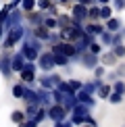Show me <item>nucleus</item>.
I'll use <instances>...</instances> for the list:
<instances>
[{"label": "nucleus", "instance_id": "nucleus-6", "mask_svg": "<svg viewBox=\"0 0 125 127\" xmlns=\"http://www.w3.org/2000/svg\"><path fill=\"white\" fill-rule=\"evenodd\" d=\"M38 98H40V106H44V108H48L54 104V98H52V90H44V88H40L38 90Z\"/></svg>", "mask_w": 125, "mask_h": 127}, {"label": "nucleus", "instance_id": "nucleus-46", "mask_svg": "<svg viewBox=\"0 0 125 127\" xmlns=\"http://www.w3.org/2000/svg\"><path fill=\"white\" fill-rule=\"evenodd\" d=\"M121 42H123V35H121V31L113 33V46H115V44H121Z\"/></svg>", "mask_w": 125, "mask_h": 127}, {"label": "nucleus", "instance_id": "nucleus-30", "mask_svg": "<svg viewBox=\"0 0 125 127\" xmlns=\"http://www.w3.org/2000/svg\"><path fill=\"white\" fill-rule=\"evenodd\" d=\"M113 17V6H108V4H100V19L106 21Z\"/></svg>", "mask_w": 125, "mask_h": 127}, {"label": "nucleus", "instance_id": "nucleus-4", "mask_svg": "<svg viewBox=\"0 0 125 127\" xmlns=\"http://www.w3.org/2000/svg\"><path fill=\"white\" fill-rule=\"evenodd\" d=\"M19 23H23V13H21V8H13L8 13L6 21H4V33H6L8 29H13L15 25H19Z\"/></svg>", "mask_w": 125, "mask_h": 127}, {"label": "nucleus", "instance_id": "nucleus-22", "mask_svg": "<svg viewBox=\"0 0 125 127\" xmlns=\"http://www.w3.org/2000/svg\"><path fill=\"white\" fill-rule=\"evenodd\" d=\"M98 38H100V44H102V46H113V31L104 29Z\"/></svg>", "mask_w": 125, "mask_h": 127}, {"label": "nucleus", "instance_id": "nucleus-31", "mask_svg": "<svg viewBox=\"0 0 125 127\" xmlns=\"http://www.w3.org/2000/svg\"><path fill=\"white\" fill-rule=\"evenodd\" d=\"M38 108H40V104H35V102L27 104V106H25V117H27V119H33L35 113H38Z\"/></svg>", "mask_w": 125, "mask_h": 127}, {"label": "nucleus", "instance_id": "nucleus-2", "mask_svg": "<svg viewBox=\"0 0 125 127\" xmlns=\"http://www.w3.org/2000/svg\"><path fill=\"white\" fill-rule=\"evenodd\" d=\"M38 67L42 69L44 73H50L52 69L56 67V63H54V54L48 50V52H40V56H38Z\"/></svg>", "mask_w": 125, "mask_h": 127}, {"label": "nucleus", "instance_id": "nucleus-9", "mask_svg": "<svg viewBox=\"0 0 125 127\" xmlns=\"http://www.w3.org/2000/svg\"><path fill=\"white\" fill-rule=\"evenodd\" d=\"M71 17H73V19H79V21H83V23H86V21H88V6H83V4L75 2V6L71 8Z\"/></svg>", "mask_w": 125, "mask_h": 127}, {"label": "nucleus", "instance_id": "nucleus-13", "mask_svg": "<svg viewBox=\"0 0 125 127\" xmlns=\"http://www.w3.org/2000/svg\"><path fill=\"white\" fill-rule=\"evenodd\" d=\"M75 104H77V96H75V94H65V96H62V102H61V106L65 108L67 113H71Z\"/></svg>", "mask_w": 125, "mask_h": 127}, {"label": "nucleus", "instance_id": "nucleus-36", "mask_svg": "<svg viewBox=\"0 0 125 127\" xmlns=\"http://www.w3.org/2000/svg\"><path fill=\"white\" fill-rule=\"evenodd\" d=\"M92 71H94V77H104V75H106V67H104L102 63H100V65H96Z\"/></svg>", "mask_w": 125, "mask_h": 127}, {"label": "nucleus", "instance_id": "nucleus-1", "mask_svg": "<svg viewBox=\"0 0 125 127\" xmlns=\"http://www.w3.org/2000/svg\"><path fill=\"white\" fill-rule=\"evenodd\" d=\"M23 38H25V25H23V23H19V25H15L13 29H8V31H6L4 48H13V46H17L19 42H23Z\"/></svg>", "mask_w": 125, "mask_h": 127}, {"label": "nucleus", "instance_id": "nucleus-3", "mask_svg": "<svg viewBox=\"0 0 125 127\" xmlns=\"http://www.w3.org/2000/svg\"><path fill=\"white\" fill-rule=\"evenodd\" d=\"M46 117H48L52 123H59V121H65L67 119V110L61 106V104H52V106L46 108Z\"/></svg>", "mask_w": 125, "mask_h": 127}, {"label": "nucleus", "instance_id": "nucleus-47", "mask_svg": "<svg viewBox=\"0 0 125 127\" xmlns=\"http://www.w3.org/2000/svg\"><path fill=\"white\" fill-rule=\"evenodd\" d=\"M86 123H88V125H92V127H98V123H96V119H94L92 115H88V117H86Z\"/></svg>", "mask_w": 125, "mask_h": 127}, {"label": "nucleus", "instance_id": "nucleus-40", "mask_svg": "<svg viewBox=\"0 0 125 127\" xmlns=\"http://www.w3.org/2000/svg\"><path fill=\"white\" fill-rule=\"evenodd\" d=\"M69 86H71V90H73V92H79V90H81V86H83V81H79V79H71V81H69Z\"/></svg>", "mask_w": 125, "mask_h": 127}, {"label": "nucleus", "instance_id": "nucleus-41", "mask_svg": "<svg viewBox=\"0 0 125 127\" xmlns=\"http://www.w3.org/2000/svg\"><path fill=\"white\" fill-rule=\"evenodd\" d=\"M33 119L38 121V123H42V121L46 119V108H44V106H40V108H38V113H35V117H33Z\"/></svg>", "mask_w": 125, "mask_h": 127}, {"label": "nucleus", "instance_id": "nucleus-29", "mask_svg": "<svg viewBox=\"0 0 125 127\" xmlns=\"http://www.w3.org/2000/svg\"><path fill=\"white\" fill-rule=\"evenodd\" d=\"M88 19L92 21H100V6H88Z\"/></svg>", "mask_w": 125, "mask_h": 127}, {"label": "nucleus", "instance_id": "nucleus-45", "mask_svg": "<svg viewBox=\"0 0 125 127\" xmlns=\"http://www.w3.org/2000/svg\"><path fill=\"white\" fill-rule=\"evenodd\" d=\"M54 127H75L71 123V119H65V121H59V123H54Z\"/></svg>", "mask_w": 125, "mask_h": 127}, {"label": "nucleus", "instance_id": "nucleus-51", "mask_svg": "<svg viewBox=\"0 0 125 127\" xmlns=\"http://www.w3.org/2000/svg\"><path fill=\"white\" fill-rule=\"evenodd\" d=\"M111 0H96V4H108Z\"/></svg>", "mask_w": 125, "mask_h": 127}, {"label": "nucleus", "instance_id": "nucleus-10", "mask_svg": "<svg viewBox=\"0 0 125 127\" xmlns=\"http://www.w3.org/2000/svg\"><path fill=\"white\" fill-rule=\"evenodd\" d=\"M10 56H13V54H4V56H0V73H2L4 77H10V75H13V65H10Z\"/></svg>", "mask_w": 125, "mask_h": 127}, {"label": "nucleus", "instance_id": "nucleus-52", "mask_svg": "<svg viewBox=\"0 0 125 127\" xmlns=\"http://www.w3.org/2000/svg\"><path fill=\"white\" fill-rule=\"evenodd\" d=\"M54 2H59V4H67L69 0H54Z\"/></svg>", "mask_w": 125, "mask_h": 127}, {"label": "nucleus", "instance_id": "nucleus-7", "mask_svg": "<svg viewBox=\"0 0 125 127\" xmlns=\"http://www.w3.org/2000/svg\"><path fill=\"white\" fill-rule=\"evenodd\" d=\"M21 52H23L25 61H38V56H40V50H35L33 46L27 44L25 40H23V44H21Z\"/></svg>", "mask_w": 125, "mask_h": 127}, {"label": "nucleus", "instance_id": "nucleus-26", "mask_svg": "<svg viewBox=\"0 0 125 127\" xmlns=\"http://www.w3.org/2000/svg\"><path fill=\"white\" fill-rule=\"evenodd\" d=\"M25 119H27V117H25V110H13V113H10V121L17 123V125H21Z\"/></svg>", "mask_w": 125, "mask_h": 127}, {"label": "nucleus", "instance_id": "nucleus-42", "mask_svg": "<svg viewBox=\"0 0 125 127\" xmlns=\"http://www.w3.org/2000/svg\"><path fill=\"white\" fill-rule=\"evenodd\" d=\"M88 50H90V52H94V54H102V46L98 44V42H92Z\"/></svg>", "mask_w": 125, "mask_h": 127}, {"label": "nucleus", "instance_id": "nucleus-8", "mask_svg": "<svg viewBox=\"0 0 125 127\" xmlns=\"http://www.w3.org/2000/svg\"><path fill=\"white\" fill-rule=\"evenodd\" d=\"M44 19H46V15L42 13V10H31V13H27V23L31 25V27H38V25L44 23Z\"/></svg>", "mask_w": 125, "mask_h": 127}, {"label": "nucleus", "instance_id": "nucleus-25", "mask_svg": "<svg viewBox=\"0 0 125 127\" xmlns=\"http://www.w3.org/2000/svg\"><path fill=\"white\" fill-rule=\"evenodd\" d=\"M25 90H27V83H15L13 86V96L15 98H23V94H25Z\"/></svg>", "mask_w": 125, "mask_h": 127}, {"label": "nucleus", "instance_id": "nucleus-32", "mask_svg": "<svg viewBox=\"0 0 125 127\" xmlns=\"http://www.w3.org/2000/svg\"><path fill=\"white\" fill-rule=\"evenodd\" d=\"M35 6H38V10L46 13L50 6H54V0H38V2H35Z\"/></svg>", "mask_w": 125, "mask_h": 127}, {"label": "nucleus", "instance_id": "nucleus-5", "mask_svg": "<svg viewBox=\"0 0 125 127\" xmlns=\"http://www.w3.org/2000/svg\"><path fill=\"white\" fill-rule=\"evenodd\" d=\"M79 63L86 69H94L96 65H100V54H94V52L88 50V52H83V54H81V61Z\"/></svg>", "mask_w": 125, "mask_h": 127}, {"label": "nucleus", "instance_id": "nucleus-35", "mask_svg": "<svg viewBox=\"0 0 125 127\" xmlns=\"http://www.w3.org/2000/svg\"><path fill=\"white\" fill-rule=\"evenodd\" d=\"M113 92H119V94H123V96H125V81H121V79H115Z\"/></svg>", "mask_w": 125, "mask_h": 127}, {"label": "nucleus", "instance_id": "nucleus-21", "mask_svg": "<svg viewBox=\"0 0 125 127\" xmlns=\"http://www.w3.org/2000/svg\"><path fill=\"white\" fill-rule=\"evenodd\" d=\"M19 75H21V81H23V83H33L35 79H38V77H35V73L33 71H27V69L19 71Z\"/></svg>", "mask_w": 125, "mask_h": 127}, {"label": "nucleus", "instance_id": "nucleus-23", "mask_svg": "<svg viewBox=\"0 0 125 127\" xmlns=\"http://www.w3.org/2000/svg\"><path fill=\"white\" fill-rule=\"evenodd\" d=\"M111 92H113V86H108V83H102L100 88H98V98H104V100H108V96H111Z\"/></svg>", "mask_w": 125, "mask_h": 127}, {"label": "nucleus", "instance_id": "nucleus-43", "mask_svg": "<svg viewBox=\"0 0 125 127\" xmlns=\"http://www.w3.org/2000/svg\"><path fill=\"white\" fill-rule=\"evenodd\" d=\"M40 123H38V121H35V119H25L23 121V123H21L19 127H38Z\"/></svg>", "mask_w": 125, "mask_h": 127}, {"label": "nucleus", "instance_id": "nucleus-27", "mask_svg": "<svg viewBox=\"0 0 125 127\" xmlns=\"http://www.w3.org/2000/svg\"><path fill=\"white\" fill-rule=\"evenodd\" d=\"M54 63H56V67H67L71 63V59L67 54H62V52H59V54H54Z\"/></svg>", "mask_w": 125, "mask_h": 127}, {"label": "nucleus", "instance_id": "nucleus-53", "mask_svg": "<svg viewBox=\"0 0 125 127\" xmlns=\"http://www.w3.org/2000/svg\"><path fill=\"white\" fill-rule=\"evenodd\" d=\"M119 31H121V35H123V38H125V27H121V29H119Z\"/></svg>", "mask_w": 125, "mask_h": 127}, {"label": "nucleus", "instance_id": "nucleus-50", "mask_svg": "<svg viewBox=\"0 0 125 127\" xmlns=\"http://www.w3.org/2000/svg\"><path fill=\"white\" fill-rule=\"evenodd\" d=\"M2 38H4V25L0 23V40H2Z\"/></svg>", "mask_w": 125, "mask_h": 127}, {"label": "nucleus", "instance_id": "nucleus-16", "mask_svg": "<svg viewBox=\"0 0 125 127\" xmlns=\"http://www.w3.org/2000/svg\"><path fill=\"white\" fill-rule=\"evenodd\" d=\"M35 81H38L40 88H44V90H54V88H56V83H54V79H52V75H40Z\"/></svg>", "mask_w": 125, "mask_h": 127}, {"label": "nucleus", "instance_id": "nucleus-24", "mask_svg": "<svg viewBox=\"0 0 125 127\" xmlns=\"http://www.w3.org/2000/svg\"><path fill=\"white\" fill-rule=\"evenodd\" d=\"M35 2H38V0H21V10H23V13H31V10H35L38 6H35Z\"/></svg>", "mask_w": 125, "mask_h": 127}, {"label": "nucleus", "instance_id": "nucleus-18", "mask_svg": "<svg viewBox=\"0 0 125 127\" xmlns=\"http://www.w3.org/2000/svg\"><path fill=\"white\" fill-rule=\"evenodd\" d=\"M104 27H106L108 31H113V33H117L123 25H121V19L119 17H111V19H106V25H104Z\"/></svg>", "mask_w": 125, "mask_h": 127}, {"label": "nucleus", "instance_id": "nucleus-38", "mask_svg": "<svg viewBox=\"0 0 125 127\" xmlns=\"http://www.w3.org/2000/svg\"><path fill=\"white\" fill-rule=\"evenodd\" d=\"M71 123L77 125V127H81L83 123H86V117H81V115H73V113H71Z\"/></svg>", "mask_w": 125, "mask_h": 127}, {"label": "nucleus", "instance_id": "nucleus-33", "mask_svg": "<svg viewBox=\"0 0 125 127\" xmlns=\"http://www.w3.org/2000/svg\"><path fill=\"white\" fill-rule=\"evenodd\" d=\"M42 25H46V27H48L50 31H52V29H56V27H59V23H56V17H52V15H48V17H46V19H44V23H42Z\"/></svg>", "mask_w": 125, "mask_h": 127}, {"label": "nucleus", "instance_id": "nucleus-17", "mask_svg": "<svg viewBox=\"0 0 125 127\" xmlns=\"http://www.w3.org/2000/svg\"><path fill=\"white\" fill-rule=\"evenodd\" d=\"M23 100H25L27 104H31V102L40 104V98H38V90H31V88L27 86V90H25V94H23Z\"/></svg>", "mask_w": 125, "mask_h": 127}, {"label": "nucleus", "instance_id": "nucleus-11", "mask_svg": "<svg viewBox=\"0 0 125 127\" xmlns=\"http://www.w3.org/2000/svg\"><path fill=\"white\" fill-rule=\"evenodd\" d=\"M10 65H13V73H19L21 69L25 67V56H23V52H17V54H13L10 56Z\"/></svg>", "mask_w": 125, "mask_h": 127}, {"label": "nucleus", "instance_id": "nucleus-54", "mask_svg": "<svg viewBox=\"0 0 125 127\" xmlns=\"http://www.w3.org/2000/svg\"><path fill=\"white\" fill-rule=\"evenodd\" d=\"M81 127H92V125H88V123H83V125H81Z\"/></svg>", "mask_w": 125, "mask_h": 127}, {"label": "nucleus", "instance_id": "nucleus-14", "mask_svg": "<svg viewBox=\"0 0 125 127\" xmlns=\"http://www.w3.org/2000/svg\"><path fill=\"white\" fill-rule=\"evenodd\" d=\"M83 29H86V33H92V35H96V38H98L106 27H104L102 23H86V25H83Z\"/></svg>", "mask_w": 125, "mask_h": 127}, {"label": "nucleus", "instance_id": "nucleus-28", "mask_svg": "<svg viewBox=\"0 0 125 127\" xmlns=\"http://www.w3.org/2000/svg\"><path fill=\"white\" fill-rule=\"evenodd\" d=\"M56 23H59V29L69 27L71 25V15H56Z\"/></svg>", "mask_w": 125, "mask_h": 127}, {"label": "nucleus", "instance_id": "nucleus-15", "mask_svg": "<svg viewBox=\"0 0 125 127\" xmlns=\"http://www.w3.org/2000/svg\"><path fill=\"white\" fill-rule=\"evenodd\" d=\"M33 35L42 42H48L50 40V29L46 25H38V27H33Z\"/></svg>", "mask_w": 125, "mask_h": 127}, {"label": "nucleus", "instance_id": "nucleus-55", "mask_svg": "<svg viewBox=\"0 0 125 127\" xmlns=\"http://www.w3.org/2000/svg\"><path fill=\"white\" fill-rule=\"evenodd\" d=\"M75 2H77V0H75Z\"/></svg>", "mask_w": 125, "mask_h": 127}, {"label": "nucleus", "instance_id": "nucleus-12", "mask_svg": "<svg viewBox=\"0 0 125 127\" xmlns=\"http://www.w3.org/2000/svg\"><path fill=\"white\" fill-rule=\"evenodd\" d=\"M75 96H77V102H83V104H88L90 108H92V106H96V98H94L92 94H88L86 90H79V92H77Z\"/></svg>", "mask_w": 125, "mask_h": 127}, {"label": "nucleus", "instance_id": "nucleus-19", "mask_svg": "<svg viewBox=\"0 0 125 127\" xmlns=\"http://www.w3.org/2000/svg\"><path fill=\"white\" fill-rule=\"evenodd\" d=\"M119 59L117 56H115V52L111 50V52H104V54H100V63L104 67H111V65H115V63H117Z\"/></svg>", "mask_w": 125, "mask_h": 127}, {"label": "nucleus", "instance_id": "nucleus-34", "mask_svg": "<svg viewBox=\"0 0 125 127\" xmlns=\"http://www.w3.org/2000/svg\"><path fill=\"white\" fill-rule=\"evenodd\" d=\"M113 52H115L117 59H123V56H125V44H123V42H121V44H115L113 46Z\"/></svg>", "mask_w": 125, "mask_h": 127}, {"label": "nucleus", "instance_id": "nucleus-37", "mask_svg": "<svg viewBox=\"0 0 125 127\" xmlns=\"http://www.w3.org/2000/svg\"><path fill=\"white\" fill-rule=\"evenodd\" d=\"M56 90H61L62 94H75V92H73V90H71V86H69V81H61L59 86H56Z\"/></svg>", "mask_w": 125, "mask_h": 127}, {"label": "nucleus", "instance_id": "nucleus-49", "mask_svg": "<svg viewBox=\"0 0 125 127\" xmlns=\"http://www.w3.org/2000/svg\"><path fill=\"white\" fill-rule=\"evenodd\" d=\"M10 4H13L15 8H19V6H21V0H13V2H10Z\"/></svg>", "mask_w": 125, "mask_h": 127}, {"label": "nucleus", "instance_id": "nucleus-20", "mask_svg": "<svg viewBox=\"0 0 125 127\" xmlns=\"http://www.w3.org/2000/svg\"><path fill=\"white\" fill-rule=\"evenodd\" d=\"M71 113H73V115H81V117H88V115H90V106L83 104V102H77L75 106H73Z\"/></svg>", "mask_w": 125, "mask_h": 127}, {"label": "nucleus", "instance_id": "nucleus-48", "mask_svg": "<svg viewBox=\"0 0 125 127\" xmlns=\"http://www.w3.org/2000/svg\"><path fill=\"white\" fill-rule=\"evenodd\" d=\"M77 2H79V4H83V6H92V4L96 2V0H77Z\"/></svg>", "mask_w": 125, "mask_h": 127}, {"label": "nucleus", "instance_id": "nucleus-44", "mask_svg": "<svg viewBox=\"0 0 125 127\" xmlns=\"http://www.w3.org/2000/svg\"><path fill=\"white\" fill-rule=\"evenodd\" d=\"M113 2V8L117 10H125V0H111Z\"/></svg>", "mask_w": 125, "mask_h": 127}, {"label": "nucleus", "instance_id": "nucleus-39", "mask_svg": "<svg viewBox=\"0 0 125 127\" xmlns=\"http://www.w3.org/2000/svg\"><path fill=\"white\" fill-rule=\"evenodd\" d=\"M123 100V94H119V92H111V96H108V102L111 104H119Z\"/></svg>", "mask_w": 125, "mask_h": 127}]
</instances>
